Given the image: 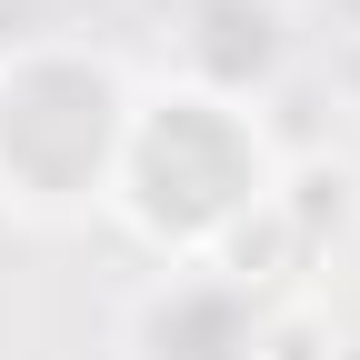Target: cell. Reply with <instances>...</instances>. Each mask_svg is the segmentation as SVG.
<instances>
[{"mask_svg": "<svg viewBox=\"0 0 360 360\" xmlns=\"http://www.w3.org/2000/svg\"><path fill=\"white\" fill-rule=\"evenodd\" d=\"M281 141L250 101H220L200 80H141L130 101V130H120V160H110V200L101 220H120L160 270L170 260H210L240 220L281 191Z\"/></svg>", "mask_w": 360, "mask_h": 360, "instance_id": "cell-1", "label": "cell"}, {"mask_svg": "<svg viewBox=\"0 0 360 360\" xmlns=\"http://www.w3.org/2000/svg\"><path fill=\"white\" fill-rule=\"evenodd\" d=\"M130 101H141V70L110 40H80V30L0 40V210L30 231L101 220Z\"/></svg>", "mask_w": 360, "mask_h": 360, "instance_id": "cell-2", "label": "cell"}, {"mask_svg": "<svg viewBox=\"0 0 360 360\" xmlns=\"http://www.w3.org/2000/svg\"><path fill=\"white\" fill-rule=\"evenodd\" d=\"M260 310H270V300H250L231 270L170 260L160 281L120 310V360H250Z\"/></svg>", "mask_w": 360, "mask_h": 360, "instance_id": "cell-3", "label": "cell"}, {"mask_svg": "<svg viewBox=\"0 0 360 360\" xmlns=\"http://www.w3.org/2000/svg\"><path fill=\"white\" fill-rule=\"evenodd\" d=\"M290 70V0H180V80L250 101Z\"/></svg>", "mask_w": 360, "mask_h": 360, "instance_id": "cell-4", "label": "cell"}, {"mask_svg": "<svg viewBox=\"0 0 360 360\" xmlns=\"http://www.w3.org/2000/svg\"><path fill=\"white\" fill-rule=\"evenodd\" d=\"M250 360H340V321H330L310 290H290V300H270V310H260Z\"/></svg>", "mask_w": 360, "mask_h": 360, "instance_id": "cell-5", "label": "cell"}]
</instances>
